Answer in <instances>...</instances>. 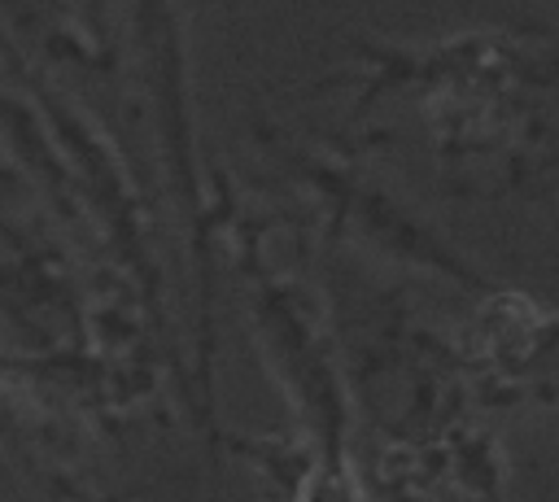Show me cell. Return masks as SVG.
Instances as JSON below:
<instances>
[{
	"label": "cell",
	"instance_id": "6da1fadb",
	"mask_svg": "<svg viewBox=\"0 0 559 502\" xmlns=\"http://www.w3.org/2000/svg\"><path fill=\"white\" fill-rule=\"evenodd\" d=\"M266 323H275L271 354L284 358V371H288L293 389L301 393V415L314 428V450H310L306 471L297 476L288 502H367L354 480L349 454H345V406H341L332 367L319 358V349L288 297H266Z\"/></svg>",
	"mask_w": 559,
	"mask_h": 502
},
{
	"label": "cell",
	"instance_id": "7a4b0ae2",
	"mask_svg": "<svg viewBox=\"0 0 559 502\" xmlns=\"http://www.w3.org/2000/svg\"><path fill=\"white\" fill-rule=\"evenodd\" d=\"M480 340L507 380L533 389L546 402H559V314L498 292L485 310Z\"/></svg>",
	"mask_w": 559,
	"mask_h": 502
}]
</instances>
